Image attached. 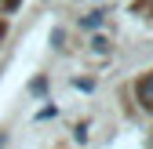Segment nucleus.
Returning a JSON list of instances; mask_svg holds the SVG:
<instances>
[{
    "instance_id": "nucleus-1",
    "label": "nucleus",
    "mask_w": 153,
    "mask_h": 149,
    "mask_svg": "<svg viewBox=\"0 0 153 149\" xmlns=\"http://www.w3.org/2000/svg\"><path fill=\"white\" fill-rule=\"evenodd\" d=\"M139 102L146 109H153V73H149L146 80H139Z\"/></svg>"
}]
</instances>
